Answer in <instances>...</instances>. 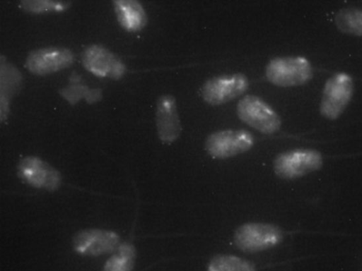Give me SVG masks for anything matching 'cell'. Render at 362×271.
I'll return each mask as SVG.
<instances>
[{
    "label": "cell",
    "instance_id": "cell-2",
    "mask_svg": "<svg viewBox=\"0 0 362 271\" xmlns=\"http://www.w3.org/2000/svg\"><path fill=\"white\" fill-rule=\"evenodd\" d=\"M266 75L273 84L289 87L308 82L311 78L312 70L310 63L303 57H279L269 61Z\"/></svg>",
    "mask_w": 362,
    "mask_h": 271
},
{
    "label": "cell",
    "instance_id": "cell-9",
    "mask_svg": "<svg viewBox=\"0 0 362 271\" xmlns=\"http://www.w3.org/2000/svg\"><path fill=\"white\" fill-rule=\"evenodd\" d=\"M84 67L92 73L102 77L118 79L125 71L122 62L111 52L100 45H91L82 55Z\"/></svg>",
    "mask_w": 362,
    "mask_h": 271
},
{
    "label": "cell",
    "instance_id": "cell-11",
    "mask_svg": "<svg viewBox=\"0 0 362 271\" xmlns=\"http://www.w3.org/2000/svg\"><path fill=\"white\" fill-rule=\"evenodd\" d=\"M118 243L115 233L99 229L81 231L74 239V247L78 253L94 256L115 251Z\"/></svg>",
    "mask_w": 362,
    "mask_h": 271
},
{
    "label": "cell",
    "instance_id": "cell-7",
    "mask_svg": "<svg viewBox=\"0 0 362 271\" xmlns=\"http://www.w3.org/2000/svg\"><path fill=\"white\" fill-rule=\"evenodd\" d=\"M248 84L247 77L241 73L218 76L204 84L202 95L207 103L218 105L242 95Z\"/></svg>",
    "mask_w": 362,
    "mask_h": 271
},
{
    "label": "cell",
    "instance_id": "cell-3",
    "mask_svg": "<svg viewBox=\"0 0 362 271\" xmlns=\"http://www.w3.org/2000/svg\"><path fill=\"white\" fill-rule=\"evenodd\" d=\"M322 164L319 152L298 149L279 154L274 162V169L280 178L293 179L319 169Z\"/></svg>",
    "mask_w": 362,
    "mask_h": 271
},
{
    "label": "cell",
    "instance_id": "cell-15",
    "mask_svg": "<svg viewBox=\"0 0 362 271\" xmlns=\"http://www.w3.org/2000/svg\"><path fill=\"white\" fill-rule=\"evenodd\" d=\"M208 271H256L250 261L231 255H218L209 262Z\"/></svg>",
    "mask_w": 362,
    "mask_h": 271
},
{
    "label": "cell",
    "instance_id": "cell-1",
    "mask_svg": "<svg viewBox=\"0 0 362 271\" xmlns=\"http://www.w3.org/2000/svg\"><path fill=\"white\" fill-rule=\"evenodd\" d=\"M283 238L281 230L265 223H247L239 227L234 235L236 246L247 253H255L272 248Z\"/></svg>",
    "mask_w": 362,
    "mask_h": 271
},
{
    "label": "cell",
    "instance_id": "cell-13",
    "mask_svg": "<svg viewBox=\"0 0 362 271\" xmlns=\"http://www.w3.org/2000/svg\"><path fill=\"white\" fill-rule=\"evenodd\" d=\"M114 8L117 20L127 30L135 32L142 29L147 21L146 12L137 1H114Z\"/></svg>",
    "mask_w": 362,
    "mask_h": 271
},
{
    "label": "cell",
    "instance_id": "cell-8",
    "mask_svg": "<svg viewBox=\"0 0 362 271\" xmlns=\"http://www.w3.org/2000/svg\"><path fill=\"white\" fill-rule=\"evenodd\" d=\"M73 53L62 47H46L31 52L25 61L26 68L33 73L45 75L71 66Z\"/></svg>",
    "mask_w": 362,
    "mask_h": 271
},
{
    "label": "cell",
    "instance_id": "cell-10",
    "mask_svg": "<svg viewBox=\"0 0 362 271\" xmlns=\"http://www.w3.org/2000/svg\"><path fill=\"white\" fill-rule=\"evenodd\" d=\"M18 174L22 179L36 188L53 191L60 183L59 173L36 157L23 158L18 165Z\"/></svg>",
    "mask_w": 362,
    "mask_h": 271
},
{
    "label": "cell",
    "instance_id": "cell-12",
    "mask_svg": "<svg viewBox=\"0 0 362 271\" xmlns=\"http://www.w3.org/2000/svg\"><path fill=\"white\" fill-rule=\"evenodd\" d=\"M156 125L158 136L163 142L170 143L179 137L181 126L173 96L163 95L158 100Z\"/></svg>",
    "mask_w": 362,
    "mask_h": 271
},
{
    "label": "cell",
    "instance_id": "cell-6",
    "mask_svg": "<svg viewBox=\"0 0 362 271\" xmlns=\"http://www.w3.org/2000/svg\"><path fill=\"white\" fill-rule=\"evenodd\" d=\"M353 92L351 78L345 73L330 78L325 87L320 112L326 118L334 119L344 111Z\"/></svg>",
    "mask_w": 362,
    "mask_h": 271
},
{
    "label": "cell",
    "instance_id": "cell-17",
    "mask_svg": "<svg viewBox=\"0 0 362 271\" xmlns=\"http://www.w3.org/2000/svg\"><path fill=\"white\" fill-rule=\"evenodd\" d=\"M338 28L344 32L362 35V11L345 8L338 12L335 18Z\"/></svg>",
    "mask_w": 362,
    "mask_h": 271
},
{
    "label": "cell",
    "instance_id": "cell-5",
    "mask_svg": "<svg viewBox=\"0 0 362 271\" xmlns=\"http://www.w3.org/2000/svg\"><path fill=\"white\" fill-rule=\"evenodd\" d=\"M252 135L245 130H225L209 135L206 149L215 158L224 159L243 153L253 145Z\"/></svg>",
    "mask_w": 362,
    "mask_h": 271
},
{
    "label": "cell",
    "instance_id": "cell-14",
    "mask_svg": "<svg viewBox=\"0 0 362 271\" xmlns=\"http://www.w3.org/2000/svg\"><path fill=\"white\" fill-rule=\"evenodd\" d=\"M0 88H1V119L6 116L8 102L21 84V76L18 71L12 65L4 64L1 65Z\"/></svg>",
    "mask_w": 362,
    "mask_h": 271
},
{
    "label": "cell",
    "instance_id": "cell-16",
    "mask_svg": "<svg viewBox=\"0 0 362 271\" xmlns=\"http://www.w3.org/2000/svg\"><path fill=\"white\" fill-rule=\"evenodd\" d=\"M135 258L134 248L123 243L106 262L103 271H132Z\"/></svg>",
    "mask_w": 362,
    "mask_h": 271
},
{
    "label": "cell",
    "instance_id": "cell-4",
    "mask_svg": "<svg viewBox=\"0 0 362 271\" xmlns=\"http://www.w3.org/2000/svg\"><path fill=\"white\" fill-rule=\"evenodd\" d=\"M237 112L242 121L263 133H274L281 126L277 114L269 104L255 95L242 98L238 104Z\"/></svg>",
    "mask_w": 362,
    "mask_h": 271
},
{
    "label": "cell",
    "instance_id": "cell-18",
    "mask_svg": "<svg viewBox=\"0 0 362 271\" xmlns=\"http://www.w3.org/2000/svg\"><path fill=\"white\" fill-rule=\"evenodd\" d=\"M70 2L47 0H26L21 2V7L28 11L42 13L51 11H63L69 7Z\"/></svg>",
    "mask_w": 362,
    "mask_h": 271
}]
</instances>
